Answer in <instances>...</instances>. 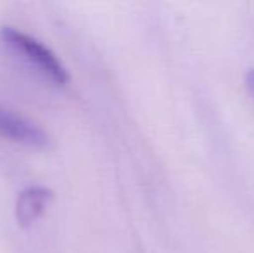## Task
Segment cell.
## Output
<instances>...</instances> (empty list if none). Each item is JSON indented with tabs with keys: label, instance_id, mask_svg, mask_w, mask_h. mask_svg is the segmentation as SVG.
Segmentation results:
<instances>
[{
	"label": "cell",
	"instance_id": "obj_4",
	"mask_svg": "<svg viewBox=\"0 0 254 253\" xmlns=\"http://www.w3.org/2000/svg\"><path fill=\"white\" fill-rule=\"evenodd\" d=\"M246 84H248V88H249V92L254 95V70H251L248 73V78H246Z\"/></svg>",
	"mask_w": 254,
	"mask_h": 253
},
{
	"label": "cell",
	"instance_id": "obj_1",
	"mask_svg": "<svg viewBox=\"0 0 254 253\" xmlns=\"http://www.w3.org/2000/svg\"><path fill=\"white\" fill-rule=\"evenodd\" d=\"M0 38L10 52H14L19 59L26 61L28 66L37 73H40L45 80H49L54 85L67 84L69 75H67L66 66L40 40L14 26L0 28Z\"/></svg>",
	"mask_w": 254,
	"mask_h": 253
},
{
	"label": "cell",
	"instance_id": "obj_3",
	"mask_svg": "<svg viewBox=\"0 0 254 253\" xmlns=\"http://www.w3.org/2000/svg\"><path fill=\"white\" fill-rule=\"evenodd\" d=\"M52 201V191L42 186H31L17 196L16 217L21 226H30L44 213L47 205Z\"/></svg>",
	"mask_w": 254,
	"mask_h": 253
},
{
	"label": "cell",
	"instance_id": "obj_2",
	"mask_svg": "<svg viewBox=\"0 0 254 253\" xmlns=\"http://www.w3.org/2000/svg\"><path fill=\"white\" fill-rule=\"evenodd\" d=\"M0 135L35 148L47 144V134L37 123L2 106H0Z\"/></svg>",
	"mask_w": 254,
	"mask_h": 253
}]
</instances>
